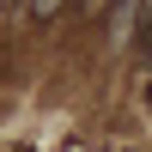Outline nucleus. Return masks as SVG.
<instances>
[{
  "label": "nucleus",
  "mask_w": 152,
  "mask_h": 152,
  "mask_svg": "<svg viewBox=\"0 0 152 152\" xmlns=\"http://www.w3.org/2000/svg\"><path fill=\"white\" fill-rule=\"evenodd\" d=\"M140 55H146V67H152V31H146V37H140Z\"/></svg>",
  "instance_id": "1"
},
{
  "label": "nucleus",
  "mask_w": 152,
  "mask_h": 152,
  "mask_svg": "<svg viewBox=\"0 0 152 152\" xmlns=\"http://www.w3.org/2000/svg\"><path fill=\"white\" fill-rule=\"evenodd\" d=\"M49 6H55V0H37V12H49Z\"/></svg>",
  "instance_id": "2"
}]
</instances>
